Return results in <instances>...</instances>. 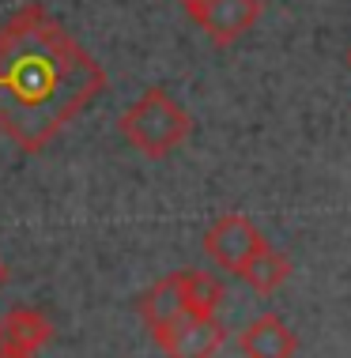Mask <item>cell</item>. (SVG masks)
<instances>
[{
    "instance_id": "1",
    "label": "cell",
    "mask_w": 351,
    "mask_h": 358,
    "mask_svg": "<svg viewBox=\"0 0 351 358\" xmlns=\"http://www.w3.org/2000/svg\"><path fill=\"white\" fill-rule=\"evenodd\" d=\"M106 91V72L42 4L0 27V132L38 155Z\"/></svg>"
},
{
    "instance_id": "2",
    "label": "cell",
    "mask_w": 351,
    "mask_h": 358,
    "mask_svg": "<svg viewBox=\"0 0 351 358\" xmlns=\"http://www.w3.org/2000/svg\"><path fill=\"white\" fill-rule=\"evenodd\" d=\"M117 129L129 140V148L148 155V159H163V155H170L174 148L185 143L193 121L163 87H151V91H144L140 99L121 113Z\"/></svg>"
},
{
    "instance_id": "3",
    "label": "cell",
    "mask_w": 351,
    "mask_h": 358,
    "mask_svg": "<svg viewBox=\"0 0 351 358\" xmlns=\"http://www.w3.org/2000/svg\"><path fill=\"white\" fill-rule=\"evenodd\" d=\"M178 4L219 50L246 38L261 19V0H178Z\"/></svg>"
},
{
    "instance_id": "4",
    "label": "cell",
    "mask_w": 351,
    "mask_h": 358,
    "mask_svg": "<svg viewBox=\"0 0 351 358\" xmlns=\"http://www.w3.org/2000/svg\"><path fill=\"white\" fill-rule=\"evenodd\" d=\"M265 245H268L265 234H261L246 215H238V211L216 219V222H212V230L204 234V249H208V257L216 260L219 268L234 272V275H238Z\"/></svg>"
},
{
    "instance_id": "5",
    "label": "cell",
    "mask_w": 351,
    "mask_h": 358,
    "mask_svg": "<svg viewBox=\"0 0 351 358\" xmlns=\"http://www.w3.org/2000/svg\"><path fill=\"white\" fill-rule=\"evenodd\" d=\"M167 351V358H212L223 343V324L216 317H200V313H185L174 328L155 340Z\"/></svg>"
},
{
    "instance_id": "6",
    "label": "cell",
    "mask_w": 351,
    "mask_h": 358,
    "mask_svg": "<svg viewBox=\"0 0 351 358\" xmlns=\"http://www.w3.org/2000/svg\"><path fill=\"white\" fill-rule=\"evenodd\" d=\"M185 313H189V302H185V275L181 272L159 279V283L140 298V317H144V324H148V332L155 340H159L167 328L178 324Z\"/></svg>"
},
{
    "instance_id": "7",
    "label": "cell",
    "mask_w": 351,
    "mask_h": 358,
    "mask_svg": "<svg viewBox=\"0 0 351 358\" xmlns=\"http://www.w3.org/2000/svg\"><path fill=\"white\" fill-rule=\"evenodd\" d=\"M238 347L246 358H295L298 336L280 321L276 313H265L257 321H249L238 336Z\"/></svg>"
},
{
    "instance_id": "8",
    "label": "cell",
    "mask_w": 351,
    "mask_h": 358,
    "mask_svg": "<svg viewBox=\"0 0 351 358\" xmlns=\"http://www.w3.org/2000/svg\"><path fill=\"white\" fill-rule=\"evenodd\" d=\"M53 340V324L46 313H38L31 306H15L0 317V347L8 351H27L34 355L38 347H46Z\"/></svg>"
},
{
    "instance_id": "9",
    "label": "cell",
    "mask_w": 351,
    "mask_h": 358,
    "mask_svg": "<svg viewBox=\"0 0 351 358\" xmlns=\"http://www.w3.org/2000/svg\"><path fill=\"white\" fill-rule=\"evenodd\" d=\"M238 275L246 279V283H249L253 290H257V294H272V290H276V287L291 275V260H287L284 253H280V249L265 245L257 257L249 260L246 268H242Z\"/></svg>"
},
{
    "instance_id": "10",
    "label": "cell",
    "mask_w": 351,
    "mask_h": 358,
    "mask_svg": "<svg viewBox=\"0 0 351 358\" xmlns=\"http://www.w3.org/2000/svg\"><path fill=\"white\" fill-rule=\"evenodd\" d=\"M181 275H185V302H189V313L216 317V309L223 306V283L208 272H181Z\"/></svg>"
},
{
    "instance_id": "11",
    "label": "cell",
    "mask_w": 351,
    "mask_h": 358,
    "mask_svg": "<svg viewBox=\"0 0 351 358\" xmlns=\"http://www.w3.org/2000/svg\"><path fill=\"white\" fill-rule=\"evenodd\" d=\"M0 358H34V355H27V351H8V347H0Z\"/></svg>"
},
{
    "instance_id": "12",
    "label": "cell",
    "mask_w": 351,
    "mask_h": 358,
    "mask_svg": "<svg viewBox=\"0 0 351 358\" xmlns=\"http://www.w3.org/2000/svg\"><path fill=\"white\" fill-rule=\"evenodd\" d=\"M8 283V268H4V260H0V287Z\"/></svg>"
},
{
    "instance_id": "13",
    "label": "cell",
    "mask_w": 351,
    "mask_h": 358,
    "mask_svg": "<svg viewBox=\"0 0 351 358\" xmlns=\"http://www.w3.org/2000/svg\"><path fill=\"white\" fill-rule=\"evenodd\" d=\"M344 61H347V69H351V50H347V57H344Z\"/></svg>"
}]
</instances>
